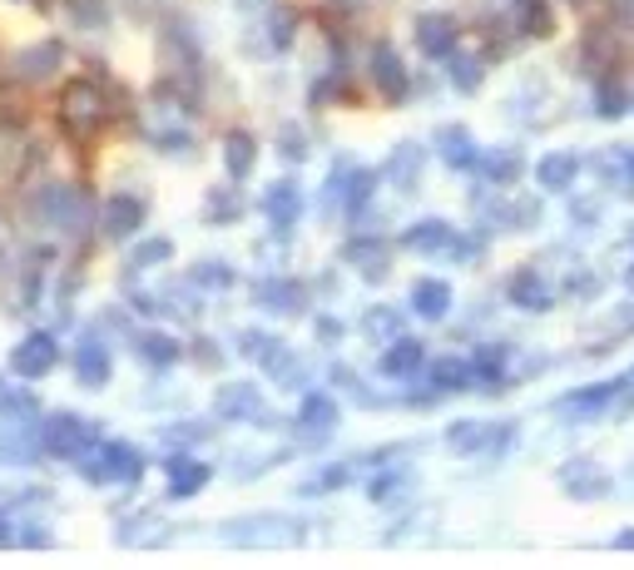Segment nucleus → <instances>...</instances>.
I'll return each mask as SVG.
<instances>
[{
  "label": "nucleus",
  "mask_w": 634,
  "mask_h": 570,
  "mask_svg": "<svg viewBox=\"0 0 634 570\" xmlns=\"http://www.w3.org/2000/svg\"><path fill=\"white\" fill-rule=\"evenodd\" d=\"M75 472L95 486H119V482L135 486L139 476H145V456H139L135 442H105V436H99L95 446H85V452L75 456Z\"/></svg>",
  "instance_id": "f257e3e1"
},
{
  "label": "nucleus",
  "mask_w": 634,
  "mask_h": 570,
  "mask_svg": "<svg viewBox=\"0 0 634 570\" xmlns=\"http://www.w3.org/2000/svg\"><path fill=\"white\" fill-rule=\"evenodd\" d=\"M35 436H40V452L55 456V462H75L85 446L99 442V426L80 412H50L35 422Z\"/></svg>",
  "instance_id": "f03ea898"
},
{
  "label": "nucleus",
  "mask_w": 634,
  "mask_h": 570,
  "mask_svg": "<svg viewBox=\"0 0 634 570\" xmlns=\"http://www.w3.org/2000/svg\"><path fill=\"white\" fill-rule=\"evenodd\" d=\"M109 115H115V105L99 95L95 80H75V85L65 89V99H60V125L75 139H95L99 129L109 125Z\"/></svg>",
  "instance_id": "7ed1b4c3"
},
{
  "label": "nucleus",
  "mask_w": 634,
  "mask_h": 570,
  "mask_svg": "<svg viewBox=\"0 0 634 570\" xmlns=\"http://www.w3.org/2000/svg\"><path fill=\"white\" fill-rule=\"evenodd\" d=\"M30 213L60 233H80L89 223V199L75 184H45L40 193H30Z\"/></svg>",
  "instance_id": "20e7f679"
},
{
  "label": "nucleus",
  "mask_w": 634,
  "mask_h": 570,
  "mask_svg": "<svg viewBox=\"0 0 634 570\" xmlns=\"http://www.w3.org/2000/svg\"><path fill=\"white\" fill-rule=\"evenodd\" d=\"M60 362V338L55 332H30V338H20L15 348H10V372H15L20 382H35V378H50Z\"/></svg>",
  "instance_id": "39448f33"
},
{
  "label": "nucleus",
  "mask_w": 634,
  "mask_h": 570,
  "mask_svg": "<svg viewBox=\"0 0 634 570\" xmlns=\"http://www.w3.org/2000/svg\"><path fill=\"white\" fill-rule=\"evenodd\" d=\"M516 442V426H490V422H456L446 432V446L456 456H500Z\"/></svg>",
  "instance_id": "423d86ee"
},
{
  "label": "nucleus",
  "mask_w": 634,
  "mask_h": 570,
  "mask_svg": "<svg viewBox=\"0 0 634 570\" xmlns=\"http://www.w3.org/2000/svg\"><path fill=\"white\" fill-rule=\"evenodd\" d=\"M625 392V382H595V387H575V392H566L556 402V412L566 416V422H590V416L610 412V402Z\"/></svg>",
  "instance_id": "0eeeda50"
},
{
  "label": "nucleus",
  "mask_w": 634,
  "mask_h": 570,
  "mask_svg": "<svg viewBox=\"0 0 634 570\" xmlns=\"http://www.w3.org/2000/svg\"><path fill=\"white\" fill-rule=\"evenodd\" d=\"M209 462H199V456H169L163 462V486H169V502H189V496H199L203 486H209Z\"/></svg>",
  "instance_id": "6e6552de"
},
{
  "label": "nucleus",
  "mask_w": 634,
  "mask_h": 570,
  "mask_svg": "<svg viewBox=\"0 0 634 570\" xmlns=\"http://www.w3.org/2000/svg\"><path fill=\"white\" fill-rule=\"evenodd\" d=\"M109 372H115V358H109V348L99 342V332H85L75 348V382L89 387V392H99V387L109 382Z\"/></svg>",
  "instance_id": "1a4fd4ad"
},
{
  "label": "nucleus",
  "mask_w": 634,
  "mask_h": 570,
  "mask_svg": "<svg viewBox=\"0 0 634 570\" xmlns=\"http://www.w3.org/2000/svg\"><path fill=\"white\" fill-rule=\"evenodd\" d=\"M213 416H223V422H258L263 416V392L253 382L219 387V397H213Z\"/></svg>",
  "instance_id": "9d476101"
},
{
  "label": "nucleus",
  "mask_w": 634,
  "mask_h": 570,
  "mask_svg": "<svg viewBox=\"0 0 634 570\" xmlns=\"http://www.w3.org/2000/svg\"><path fill=\"white\" fill-rule=\"evenodd\" d=\"M99 229L109 233V239H135L139 229H145V199H135V193H115V199L105 203V213H99Z\"/></svg>",
  "instance_id": "9b49d317"
},
{
  "label": "nucleus",
  "mask_w": 634,
  "mask_h": 570,
  "mask_svg": "<svg viewBox=\"0 0 634 570\" xmlns=\"http://www.w3.org/2000/svg\"><path fill=\"white\" fill-rule=\"evenodd\" d=\"M506 293H510V303H516V308H526V313H546V308H556V288H550V283L540 278L536 268L510 273V278H506Z\"/></svg>",
  "instance_id": "f8f14e48"
},
{
  "label": "nucleus",
  "mask_w": 634,
  "mask_h": 570,
  "mask_svg": "<svg viewBox=\"0 0 634 570\" xmlns=\"http://www.w3.org/2000/svg\"><path fill=\"white\" fill-rule=\"evenodd\" d=\"M263 213H268L273 229L288 233L293 223L303 219V189H298V179H278V184L263 193Z\"/></svg>",
  "instance_id": "ddd939ff"
},
{
  "label": "nucleus",
  "mask_w": 634,
  "mask_h": 570,
  "mask_svg": "<svg viewBox=\"0 0 634 570\" xmlns=\"http://www.w3.org/2000/svg\"><path fill=\"white\" fill-rule=\"evenodd\" d=\"M426 368V352H422V342L416 338H392L387 342V352H382V378H392V382H412L416 372Z\"/></svg>",
  "instance_id": "4468645a"
},
{
  "label": "nucleus",
  "mask_w": 634,
  "mask_h": 570,
  "mask_svg": "<svg viewBox=\"0 0 634 570\" xmlns=\"http://www.w3.org/2000/svg\"><path fill=\"white\" fill-rule=\"evenodd\" d=\"M298 432L308 436V442H327V436L337 432V402L327 392H308L298 407Z\"/></svg>",
  "instance_id": "2eb2a0df"
},
{
  "label": "nucleus",
  "mask_w": 634,
  "mask_h": 570,
  "mask_svg": "<svg viewBox=\"0 0 634 570\" xmlns=\"http://www.w3.org/2000/svg\"><path fill=\"white\" fill-rule=\"evenodd\" d=\"M303 298H308V288H303L298 278H263L258 283V308L278 313V318H293V313L308 308Z\"/></svg>",
  "instance_id": "dca6fc26"
},
{
  "label": "nucleus",
  "mask_w": 634,
  "mask_h": 570,
  "mask_svg": "<svg viewBox=\"0 0 634 570\" xmlns=\"http://www.w3.org/2000/svg\"><path fill=\"white\" fill-rule=\"evenodd\" d=\"M416 45L426 60H446L456 50V20L452 15H422L416 20Z\"/></svg>",
  "instance_id": "f3484780"
},
{
  "label": "nucleus",
  "mask_w": 634,
  "mask_h": 570,
  "mask_svg": "<svg viewBox=\"0 0 634 570\" xmlns=\"http://www.w3.org/2000/svg\"><path fill=\"white\" fill-rule=\"evenodd\" d=\"M372 80L387 99H406V65L392 45H377L372 50Z\"/></svg>",
  "instance_id": "a211bd4d"
},
{
  "label": "nucleus",
  "mask_w": 634,
  "mask_h": 570,
  "mask_svg": "<svg viewBox=\"0 0 634 570\" xmlns=\"http://www.w3.org/2000/svg\"><path fill=\"white\" fill-rule=\"evenodd\" d=\"M580 175V155H570V149H560V155H546L536 165V179L546 193H570V184H575Z\"/></svg>",
  "instance_id": "6ab92c4d"
},
{
  "label": "nucleus",
  "mask_w": 634,
  "mask_h": 570,
  "mask_svg": "<svg viewBox=\"0 0 634 570\" xmlns=\"http://www.w3.org/2000/svg\"><path fill=\"white\" fill-rule=\"evenodd\" d=\"M412 313L416 318H446V313H452V283L446 278H422L412 288Z\"/></svg>",
  "instance_id": "aec40b11"
},
{
  "label": "nucleus",
  "mask_w": 634,
  "mask_h": 570,
  "mask_svg": "<svg viewBox=\"0 0 634 570\" xmlns=\"http://www.w3.org/2000/svg\"><path fill=\"white\" fill-rule=\"evenodd\" d=\"M402 243H406V249H426V253H436V249L452 253L456 229L446 219H422V223H412V229L402 233Z\"/></svg>",
  "instance_id": "412c9836"
},
{
  "label": "nucleus",
  "mask_w": 634,
  "mask_h": 570,
  "mask_svg": "<svg viewBox=\"0 0 634 570\" xmlns=\"http://www.w3.org/2000/svg\"><path fill=\"white\" fill-rule=\"evenodd\" d=\"M436 155H442V159H446V165H452V169H472L480 149H476V139L466 135L462 125H446L442 135H436Z\"/></svg>",
  "instance_id": "4be33fe9"
},
{
  "label": "nucleus",
  "mask_w": 634,
  "mask_h": 570,
  "mask_svg": "<svg viewBox=\"0 0 634 570\" xmlns=\"http://www.w3.org/2000/svg\"><path fill=\"white\" fill-rule=\"evenodd\" d=\"M600 175H605V184L615 193H630L634 199V149L620 145V149H610V155H600Z\"/></svg>",
  "instance_id": "5701e85b"
},
{
  "label": "nucleus",
  "mask_w": 634,
  "mask_h": 570,
  "mask_svg": "<svg viewBox=\"0 0 634 570\" xmlns=\"http://www.w3.org/2000/svg\"><path fill=\"white\" fill-rule=\"evenodd\" d=\"M472 169H480V179H486V184H516V179H520V149H496V155H476Z\"/></svg>",
  "instance_id": "b1692460"
},
{
  "label": "nucleus",
  "mask_w": 634,
  "mask_h": 570,
  "mask_svg": "<svg viewBox=\"0 0 634 570\" xmlns=\"http://www.w3.org/2000/svg\"><path fill=\"white\" fill-rule=\"evenodd\" d=\"M426 382H432V392H466L472 387V362H456V358H442L426 368Z\"/></svg>",
  "instance_id": "393cba45"
},
{
  "label": "nucleus",
  "mask_w": 634,
  "mask_h": 570,
  "mask_svg": "<svg viewBox=\"0 0 634 570\" xmlns=\"http://www.w3.org/2000/svg\"><path fill=\"white\" fill-rule=\"evenodd\" d=\"M223 165H229V179H249L253 165H258V145H253V135H229V145H223Z\"/></svg>",
  "instance_id": "a878e982"
},
{
  "label": "nucleus",
  "mask_w": 634,
  "mask_h": 570,
  "mask_svg": "<svg viewBox=\"0 0 634 570\" xmlns=\"http://www.w3.org/2000/svg\"><path fill=\"white\" fill-rule=\"evenodd\" d=\"M362 332H367L372 342H392V338H402V313L387 308V303H377V308H367V313H362Z\"/></svg>",
  "instance_id": "bb28decb"
},
{
  "label": "nucleus",
  "mask_w": 634,
  "mask_h": 570,
  "mask_svg": "<svg viewBox=\"0 0 634 570\" xmlns=\"http://www.w3.org/2000/svg\"><path fill=\"white\" fill-rule=\"evenodd\" d=\"M135 348L149 368H173V362H179V342H173L169 332H139Z\"/></svg>",
  "instance_id": "cd10ccee"
},
{
  "label": "nucleus",
  "mask_w": 634,
  "mask_h": 570,
  "mask_svg": "<svg viewBox=\"0 0 634 570\" xmlns=\"http://www.w3.org/2000/svg\"><path fill=\"white\" fill-rule=\"evenodd\" d=\"M60 60H65V45L60 40H45V45H35V50H25V75L30 80H45V75H55L60 70Z\"/></svg>",
  "instance_id": "c85d7f7f"
},
{
  "label": "nucleus",
  "mask_w": 634,
  "mask_h": 570,
  "mask_svg": "<svg viewBox=\"0 0 634 570\" xmlns=\"http://www.w3.org/2000/svg\"><path fill=\"white\" fill-rule=\"evenodd\" d=\"M169 258H173V243H169V239L139 243L135 258H129V268H125V278H135V273H145V268H159V263H169Z\"/></svg>",
  "instance_id": "c756f323"
},
{
  "label": "nucleus",
  "mask_w": 634,
  "mask_h": 570,
  "mask_svg": "<svg viewBox=\"0 0 634 570\" xmlns=\"http://www.w3.org/2000/svg\"><path fill=\"white\" fill-rule=\"evenodd\" d=\"M30 416H40V402H35V397L0 387V422H30Z\"/></svg>",
  "instance_id": "7c9ffc66"
},
{
  "label": "nucleus",
  "mask_w": 634,
  "mask_h": 570,
  "mask_svg": "<svg viewBox=\"0 0 634 570\" xmlns=\"http://www.w3.org/2000/svg\"><path fill=\"white\" fill-rule=\"evenodd\" d=\"M595 99H600L595 109H600L605 119H615V115H625V109H630V95L615 85V80H600V85H595Z\"/></svg>",
  "instance_id": "2f4dec72"
},
{
  "label": "nucleus",
  "mask_w": 634,
  "mask_h": 570,
  "mask_svg": "<svg viewBox=\"0 0 634 570\" xmlns=\"http://www.w3.org/2000/svg\"><path fill=\"white\" fill-rule=\"evenodd\" d=\"M70 15H75V25L99 30L109 20V0H70Z\"/></svg>",
  "instance_id": "473e14b6"
},
{
  "label": "nucleus",
  "mask_w": 634,
  "mask_h": 570,
  "mask_svg": "<svg viewBox=\"0 0 634 570\" xmlns=\"http://www.w3.org/2000/svg\"><path fill=\"white\" fill-rule=\"evenodd\" d=\"M446 70H452V80H456V89H466V95H472V89L480 85V65H472V55H446Z\"/></svg>",
  "instance_id": "72a5a7b5"
},
{
  "label": "nucleus",
  "mask_w": 634,
  "mask_h": 570,
  "mask_svg": "<svg viewBox=\"0 0 634 570\" xmlns=\"http://www.w3.org/2000/svg\"><path fill=\"white\" fill-rule=\"evenodd\" d=\"M412 486V472H387V476H377L372 482V502H402V492Z\"/></svg>",
  "instance_id": "f704fd0d"
},
{
  "label": "nucleus",
  "mask_w": 634,
  "mask_h": 570,
  "mask_svg": "<svg viewBox=\"0 0 634 570\" xmlns=\"http://www.w3.org/2000/svg\"><path fill=\"white\" fill-rule=\"evenodd\" d=\"M347 482H352V466H327L323 476L303 482V496H313V492H337V486H347Z\"/></svg>",
  "instance_id": "c9c22d12"
},
{
  "label": "nucleus",
  "mask_w": 634,
  "mask_h": 570,
  "mask_svg": "<svg viewBox=\"0 0 634 570\" xmlns=\"http://www.w3.org/2000/svg\"><path fill=\"white\" fill-rule=\"evenodd\" d=\"M209 213H213V223H233V219H239V193H233V189H213L209 193Z\"/></svg>",
  "instance_id": "e433bc0d"
},
{
  "label": "nucleus",
  "mask_w": 634,
  "mask_h": 570,
  "mask_svg": "<svg viewBox=\"0 0 634 570\" xmlns=\"http://www.w3.org/2000/svg\"><path fill=\"white\" fill-rule=\"evenodd\" d=\"M193 283H199V288H229L233 273L223 268V263H199V268H193Z\"/></svg>",
  "instance_id": "4c0bfd02"
},
{
  "label": "nucleus",
  "mask_w": 634,
  "mask_h": 570,
  "mask_svg": "<svg viewBox=\"0 0 634 570\" xmlns=\"http://www.w3.org/2000/svg\"><path fill=\"white\" fill-rule=\"evenodd\" d=\"M392 159H402V189H412L416 184V169H422V149L402 145V155H392Z\"/></svg>",
  "instance_id": "58836bf2"
},
{
  "label": "nucleus",
  "mask_w": 634,
  "mask_h": 570,
  "mask_svg": "<svg viewBox=\"0 0 634 570\" xmlns=\"http://www.w3.org/2000/svg\"><path fill=\"white\" fill-rule=\"evenodd\" d=\"M239 348L249 352V358H263V352L273 348V338L268 332H258V328H249V332H239Z\"/></svg>",
  "instance_id": "ea45409f"
},
{
  "label": "nucleus",
  "mask_w": 634,
  "mask_h": 570,
  "mask_svg": "<svg viewBox=\"0 0 634 570\" xmlns=\"http://www.w3.org/2000/svg\"><path fill=\"white\" fill-rule=\"evenodd\" d=\"M283 155H288V159H308V145H303L298 125H283Z\"/></svg>",
  "instance_id": "a19ab883"
},
{
  "label": "nucleus",
  "mask_w": 634,
  "mask_h": 570,
  "mask_svg": "<svg viewBox=\"0 0 634 570\" xmlns=\"http://www.w3.org/2000/svg\"><path fill=\"white\" fill-rule=\"evenodd\" d=\"M268 40H273V45H288V40H293V15H273L268 20Z\"/></svg>",
  "instance_id": "79ce46f5"
},
{
  "label": "nucleus",
  "mask_w": 634,
  "mask_h": 570,
  "mask_svg": "<svg viewBox=\"0 0 634 570\" xmlns=\"http://www.w3.org/2000/svg\"><path fill=\"white\" fill-rule=\"evenodd\" d=\"M155 149H163V155H183L189 145H183L179 129H169V135H155Z\"/></svg>",
  "instance_id": "37998d69"
},
{
  "label": "nucleus",
  "mask_w": 634,
  "mask_h": 570,
  "mask_svg": "<svg viewBox=\"0 0 634 570\" xmlns=\"http://www.w3.org/2000/svg\"><path fill=\"white\" fill-rule=\"evenodd\" d=\"M313 328L323 332V342H337V338H342V323H337V318H317Z\"/></svg>",
  "instance_id": "c03bdc74"
},
{
  "label": "nucleus",
  "mask_w": 634,
  "mask_h": 570,
  "mask_svg": "<svg viewBox=\"0 0 634 570\" xmlns=\"http://www.w3.org/2000/svg\"><path fill=\"white\" fill-rule=\"evenodd\" d=\"M193 358H203L209 368H219V348H213V342H193Z\"/></svg>",
  "instance_id": "a18cd8bd"
},
{
  "label": "nucleus",
  "mask_w": 634,
  "mask_h": 570,
  "mask_svg": "<svg viewBox=\"0 0 634 570\" xmlns=\"http://www.w3.org/2000/svg\"><path fill=\"white\" fill-rule=\"evenodd\" d=\"M20 541H25V546H45L50 531H45V526H25V536H20Z\"/></svg>",
  "instance_id": "49530a36"
},
{
  "label": "nucleus",
  "mask_w": 634,
  "mask_h": 570,
  "mask_svg": "<svg viewBox=\"0 0 634 570\" xmlns=\"http://www.w3.org/2000/svg\"><path fill=\"white\" fill-rule=\"evenodd\" d=\"M10 531H15V526H10V516L0 511V546H10Z\"/></svg>",
  "instance_id": "de8ad7c7"
},
{
  "label": "nucleus",
  "mask_w": 634,
  "mask_h": 570,
  "mask_svg": "<svg viewBox=\"0 0 634 570\" xmlns=\"http://www.w3.org/2000/svg\"><path fill=\"white\" fill-rule=\"evenodd\" d=\"M615 546H634V531H620V541Z\"/></svg>",
  "instance_id": "09e8293b"
},
{
  "label": "nucleus",
  "mask_w": 634,
  "mask_h": 570,
  "mask_svg": "<svg viewBox=\"0 0 634 570\" xmlns=\"http://www.w3.org/2000/svg\"><path fill=\"white\" fill-rule=\"evenodd\" d=\"M625 387H634V372H625Z\"/></svg>",
  "instance_id": "8fccbe9b"
},
{
  "label": "nucleus",
  "mask_w": 634,
  "mask_h": 570,
  "mask_svg": "<svg viewBox=\"0 0 634 570\" xmlns=\"http://www.w3.org/2000/svg\"><path fill=\"white\" fill-rule=\"evenodd\" d=\"M630 109H634V95H630Z\"/></svg>",
  "instance_id": "3c124183"
}]
</instances>
